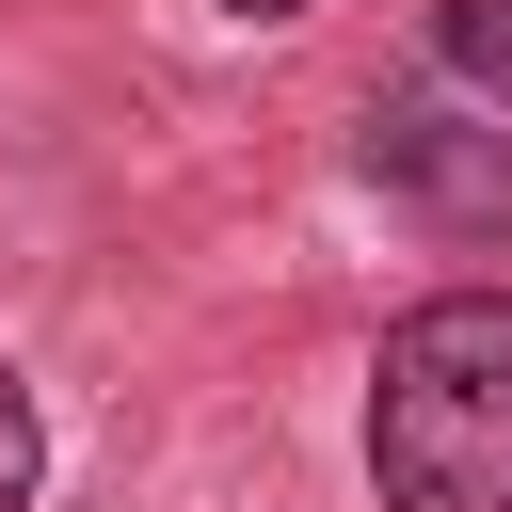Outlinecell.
Segmentation results:
<instances>
[{"label": "cell", "mask_w": 512, "mask_h": 512, "mask_svg": "<svg viewBox=\"0 0 512 512\" xmlns=\"http://www.w3.org/2000/svg\"><path fill=\"white\" fill-rule=\"evenodd\" d=\"M384 512H512V288H432L368 384Z\"/></svg>", "instance_id": "6da1fadb"}, {"label": "cell", "mask_w": 512, "mask_h": 512, "mask_svg": "<svg viewBox=\"0 0 512 512\" xmlns=\"http://www.w3.org/2000/svg\"><path fill=\"white\" fill-rule=\"evenodd\" d=\"M432 32H448V80L480 112H512V0H432Z\"/></svg>", "instance_id": "7a4b0ae2"}, {"label": "cell", "mask_w": 512, "mask_h": 512, "mask_svg": "<svg viewBox=\"0 0 512 512\" xmlns=\"http://www.w3.org/2000/svg\"><path fill=\"white\" fill-rule=\"evenodd\" d=\"M32 464H48V432H32V384H16V368H0V512H16V496H32Z\"/></svg>", "instance_id": "3957f363"}, {"label": "cell", "mask_w": 512, "mask_h": 512, "mask_svg": "<svg viewBox=\"0 0 512 512\" xmlns=\"http://www.w3.org/2000/svg\"><path fill=\"white\" fill-rule=\"evenodd\" d=\"M224 16H304V0H224Z\"/></svg>", "instance_id": "277c9868"}]
</instances>
